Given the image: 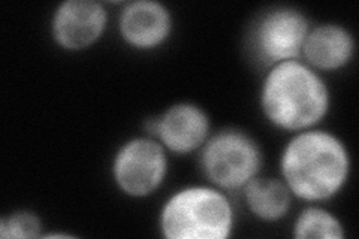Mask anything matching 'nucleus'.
<instances>
[{"label":"nucleus","mask_w":359,"mask_h":239,"mask_svg":"<svg viewBox=\"0 0 359 239\" xmlns=\"http://www.w3.org/2000/svg\"><path fill=\"white\" fill-rule=\"evenodd\" d=\"M349 169V153L344 144L322 130L297 135L282 156V174L287 189L310 202L335 196L346 184Z\"/></svg>","instance_id":"1"},{"label":"nucleus","mask_w":359,"mask_h":239,"mask_svg":"<svg viewBox=\"0 0 359 239\" xmlns=\"http://www.w3.org/2000/svg\"><path fill=\"white\" fill-rule=\"evenodd\" d=\"M262 109L277 128L304 130L318 124L330 108V93L323 79L304 63L282 62L266 75Z\"/></svg>","instance_id":"2"},{"label":"nucleus","mask_w":359,"mask_h":239,"mask_svg":"<svg viewBox=\"0 0 359 239\" xmlns=\"http://www.w3.org/2000/svg\"><path fill=\"white\" fill-rule=\"evenodd\" d=\"M233 211L216 189L189 187L165 203L161 229L170 239H224L231 236Z\"/></svg>","instance_id":"3"},{"label":"nucleus","mask_w":359,"mask_h":239,"mask_svg":"<svg viewBox=\"0 0 359 239\" xmlns=\"http://www.w3.org/2000/svg\"><path fill=\"white\" fill-rule=\"evenodd\" d=\"M201 163L211 183L222 189L237 190L259 172L262 156L249 135L223 130L205 144Z\"/></svg>","instance_id":"4"},{"label":"nucleus","mask_w":359,"mask_h":239,"mask_svg":"<svg viewBox=\"0 0 359 239\" xmlns=\"http://www.w3.org/2000/svg\"><path fill=\"white\" fill-rule=\"evenodd\" d=\"M166 168L165 150L159 142L135 138L118 150L112 174L123 193L132 198H145L159 189Z\"/></svg>","instance_id":"5"},{"label":"nucleus","mask_w":359,"mask_h":239,"mask_svg":"<svg viewBox=\"0 0 359 239\" xmlns=\"http://www.w3.org/2000/svg\"><path fill=\"white\" fill-rule=\"evenodd\" d=\"M310 32L307 18L292 8H276L257 21L253 30V47L268 64L295 60Z\"/></svg>","instance_id":"6"},{"label":"nucleus","mask_w":359,"mask_h":239,"mask_svg":"<svg viewBox=\"0 0 359 239\" xmlns=\"http://www.w3.org/2000/svg\"><path fill=\"white\" fill-rule=\"evenodd\" d=\"M107 11L93 0H67L53 17V36L62 48L80 51L88 48L102 35Z\"/></svg>","instance_id":"7"},{"label":"nucleus","mask_w":359,"mask_h":239,"mask_svg":"<svg viewBox=\"0 0 359 239\" xmlns=\"http://www.w3.org/2000/svg\"><path fill=\"white\" fill-rule=\"evenodd\" d=\"M145 129L156 135L168 150L186 154L207 141L210 120L201 108L192 104H178L163 116L145 121Z\"/></svg>","instance_id":"8"},{"label":"nucleus","mask_w":359,"mask_h":239,"mask_svg":"<svg viewBox=\"0 0 359 239\" xmlns=\"http://www.w3.org/2000/svg\"><path fill=\"white\" fill-rule=\"evenodd\" d=\"M172 29L171 14L162 4L138 0L129 4L120 15L121 36L135 48L159 47Z\"/></svg>","instance_id":"9"},{"label":"nucleus","mask_w":359,"mask_h":239,"mask_svg":"<svg viewBox=\"0 0 359 239\" xmlns=\"http://www.w3.org/2000/svg\"><path fill=\"white\" fill-rule=\"evenodd\" d=\"M355 42L349 32L337 25H323L309 32L302 54L322 71H335L352 60Z\"/></svg>","instance_id":"10"},{"label":"nucleus","mask_w":359,"mask_h":239,"mask_svg":"<svg viewBox=\"0 0 359 239\" xmlns=\"http://www.w3.org/2000/svg\"><path fill=\"white\" fill-rule=\"evenodd\" d=\"M244 198L249 210L264 221L285 217L290 205V190L274 178H253L244 186Z\"/></svg>","instance_id":"11"},{"label":"nucleus","mask_w":359,"mask_h":239,"mask_svg":"<svg viewBox=\"0 0 359 239\" xmlns=\"http://www.w3.org/2000/svg\"><path fill=\"white\" fill-rule=\"evenodd\" d=\"M294 235L301 239H341L344 231L339 219L331 212L310 207L301 212L294 226Z\"/></svg>","instance_id":"12"},{"label":"nucleus","mask_w":359,"mask_h":239,"mask_svg":"<svg viewBox=\"0 0 359 239\" xmlns=\"http://www.w3.org/2000/svg\"><path fill=\"white\" fill-rule=\"evenodd\" d=\"M41 220L38 215L20 211L6 215L0 220V236L2 238H38L41 235Z\"/></svg>","instance_id":"13"}]
</instances>
